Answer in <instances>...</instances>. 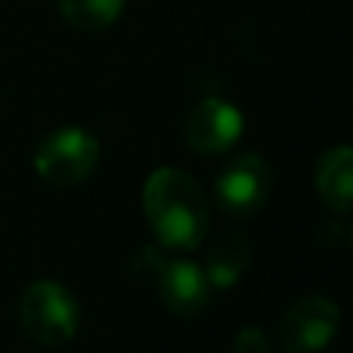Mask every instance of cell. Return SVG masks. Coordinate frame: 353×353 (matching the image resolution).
Wrapping results in <instances>:
<instances>
[{
	"label": "cell",
	"mask_w": 353,
	"mask_h": 353,
	"mask_svg": "<svg viewBox=\"0 0 353 353\" xmlns=\"http://www.w3.org/2000/svg\"><path fill=\"white\" fill-rule=\"evenodd\" d=\"M316 195L329 211H353V146H332L313 171Z\"/></svg>",
	"instance_id": "ba28073f"
},
{
	"label": "cell",
	"mask_w": 353,
	"mask_h": 353,
	"mask_svg": "<svg viewBox=\"0 0 353 353\" xmlns=\"http://www.w3.org/2000/svg\"><path fill=\"white\" fill-rule=\"evenodd\" d=\"M143 214L155 239L174 251L199 248L211 226L205 189L180 168H159L149 174L143 186Z\"/></svg>",
	"instance_id": "6da1fadb"
},
{
	"label": "cell",
	"mask_w": 353,
	"mask_h": 353,
	"mask_svg": "<svg viewBox=\"0 0 353 353\" xmlns=\"http://www.w3.org/2000/svg\"><path fill=\"white\" fill-rule=\"evenodd\" d=\"M341 310L325 294L294 301L279 319V347L285 353H323L335 341Z\"/></svg>",
	"instance_id": "277c9868"
},
{
	"label": "cell",
	"mask_w": 353,
	"mask_h": 353,
	"mask_svg": "<svg viewBox=\"0 0 353 353\" xmlns=\"http://www.w3.org/2000/svg\"><path fill=\"white\" fill-rule=\"evenodd\" d=\"M155 285H159V298L174 316L192 319L201 316L211 301V285L205 279V270L199 263L186 261V257H174V261H161L155 270Z\"/></svg>",
	"instance_id": "52a82bcc"
},
{
	"label": "cell",
	"mask_w": 353,
	"mask_h": 353,
	"mask_svg": "<svg viewBox=\"0 0 353 353\" xmlns=\"http://www.w3.org/2000/svg\"><path fill=\"white\" fill-rule=\"evenodd\" d=\"M19 325L41 347H62L78 335V298L56 279H34L19 294Z\"/></svg>",
	"instance_id": "7a4b0ae2"
},
{
	"label": "cell",
	"mask_w": 353,
	"mask_h": 353,
	"mask_svg": "<svg viewBox=\"0 0 353 353\" xmlns=\"http://www.w3.org/2000/svg\"><path fill=\"white\" fill-rule=\"evenodd\" d=\"M273 192V171L257 152H242L217 174L214 195L230 217H254Z\"/></svg>",
	"instance_id": "5b68a950"
},
{
	"label": "cell",
	"mask_w": 353,
	"mask_h": 353,
	"mask_svg": "<svg viewBox=\"0 0 353 353\" xmlns=\"http://www.w3.org/2000/svg\"><path fill=\"white\" fill-rule=\"evenodd\" d=\"M251 263V242L242 232H226L223 239L211 245L205 261V279L211 288H232L242 282L245 270Z\"/></svg>",
	"instance_id": "9c48e42d"
},
{
	"label": "cell",
	"mask_w": 353,
	"mask_h": 353,
	"mask_svg": "<svg viewBox=\"0 0 353 353\" xmlns=\"http://www.w3.org/2000/svg\"><path fill=\"white\" fill-rule=\"evenodd\" d=\"M99 140L84 128H59L34 149V171L43 183L59 189L81 186L99 165Z\"/></svg>",
	"instance_id": "3957f363"
},
{
	"label": "cell",
	"mask_w": 353,
	"mask_h": 353,
	"mask_svg": "<svg viewBox=\"0 0 353 353\" xmlns=\"http://www.w3.org/2000/svg\"><path fill=\"white\" fill-rule=\"evenodd\" d=\"M242 112L220 97H205L189 109L183 121V140L199 155H223L242 137Z\"/></svg>",
	"instance_id": "8992f818"
},
{
	"label": "cell",
	"mask_w": 353,
	"mask_h": 353,
	"mask_svg": "<svg viewBox=\"0 0 353 353\" xmlns=\"http://www.w3.org/2000/svg\"><path fill=\"white\" fill-rule=\"evenodd\" d=\"M350 239H353V230H350Z\"/></svg>",
	"instance_id": "7c38bea8"
},
{
	"label": "cell",
	"mask_w": 353,
	"mask_h": 353,
	"mask_svg": "<svg viewBox=\"0 0 353 353\" xmlns=\"http://www.w3.org/2000/svg\"><path fill=\"white\" fill-rule=\"evenodd\" d=\"M232 353H270V338L257 325H245L232 341Z\"/></svg>",
	"instance_id": "8fae6325"
},
{
	"label": "cell",
	"mask_w": 353,
	"mask_h": 353,
	"mask_svg": "<svg viewBox=\"0 0 353 353\" xmlns=\"http://www.w3.org/2000/svg\"><path fill=\"white\" fill-rule=\"evenodd\" d=\"M59 16L78 31H105L121 19L124 0H56Z\"/></svg>",
	"instance_id": "30bf717a"
}]
</instances>
